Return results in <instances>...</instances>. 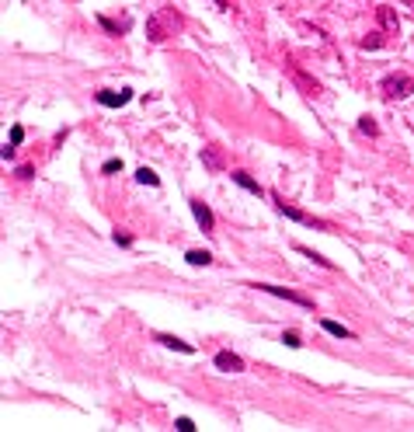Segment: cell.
<instances>
[{"label":"cell","instance_id":"6da1fadb","mask_svg":"<svg viewBox=\"0 0 414 432\" xmlns=\"http://www.w3.org/2000/svg\"><path fill=\"white\" fill-rule=\"evenodd\" d=\"M174 28H181V18H177L174 11L150 14V18H146V39H150V42H164L167 35H174Z\"/></svg>","mask_w":414,"mask_h":432},{"label":"cell","instance_id":"7a4b0ae2","mask_svg":"<svg viewBox=\"0 0 414 432\" xmlns=\"http://www.w3.org/2000/svg\"><path fill=\"white\" fill-rule=\"evenodd\" d=\"M272 199H275V209L286 216V220H293V223H303V227H314V230H331V223H327V220H317L314 213H303V209L289 206L286 199H278V196H272Z\"/></svg>","mask_w":414,"mask_h":432},{"label":"cell","instance_id":"3957f363","mask_svg":"<svg viewBox=\"0 0 414 432\" xmlns=\"http://www.w3.org/2000/svg\"><path fill=\"white\" fill-rule=\"evenodd\" d=\"M379 87H383V98H390V101H394V98H407V94L414 91V77H407V74H394V77L383 80Z\"/></svg>","mask_w":414,"mask_h":432},{"label":"cell","instance_id":"277c9868","mask_svg":"<svg viewBox=\"0 0 414 432\" xmlns=\"http://www.w3.org/2000/svg\"><path fill=\"white\" fill-rule=\"evenodd\" d=\"M254 290H261V293H272L278 296V300H289V303H299V307H314V300L310 296H303V293H293V290H286V286H272V282H254Z\"/></svg>","mask_w":414,"mask_h":432},{"label":"cell","instance_id":"5b68a950","mask_svg":"<svg viewBox=\"0 0 414 432\" xmlns=\"http://www.w3.org/2000/svg\"><path fill=\"white\" fill-rule=\"evenodd\" d=\"M192 213H195L202 234H216V216H213V209H209L202 199H192Z\"/></svg>","mask_w":414,"mask_h":432},{"label":"cell","instance_id":"8992f818","mask_svg":"<svg viewBox=\"0 0 414 432\" xmlns=\"http://www.w3.org/2000/svg\"><path fill=\"white\" fill-rule=\"evenodd\" d=\"M94 98H98V105H105V108H122L125 101H133V91H129V87H122V91H108V87H101Z\"/></svg>","mask_w":414,"mask_h":432},{"label":"cell","instance_id":"52a82bcc","mask_svg":"<svg viewBox=\"0 0 414 432\" xmlns=\"http://www.w3.org/2000/svg\"><path fill=\"white\" fill-rule=\"evenodd\" d=\"M213 363H216V370H226V373H240V370H244V359H240L237 352H226V349L216 352Z\"/></svg>","mask_w":414,"mask_h":432},{"label":"cell","instance_id":"ba28073f","mask_svg":"<svg viewBox=\"0 0 414 432\" xmlns=\"http://www.w3.org/2000/svg\"><path fill=\"white\" fill-rule=\"evenodd\" d=\"M160 345H167V349H174V352H185V355H192L195 352V345L192 342H181V338H174V334H153Z\"/></svg>","mask_w":414,"mask_h":432},{"label":"cell","instance_id":"9c48e42d","mask_svg":"<svg viewBox=\"0 0 414 432\" xmlns=\"http://www.w3.org/2000/svg\"><path fill=\"white\" fill-rule=\"evenodd\" d=\"M230 178H234L240 188H247V192H254V196H265V188H261V185H257V181L247 175V171H230Z\"/></svg>","mask_w":414,"mask_h":432},{"label":"cell","instance_id":"30bf717a","mask_svg":"<svg viewBox=\"0 0 414 432\" xmlns=\"http://www.w3.org/2000/svg\"><path fill=\"white\" fill-rule=\"evenodd\" d=\"M296 251H299V255H303V258H310L314 265H320V269H327V272H334V261H331V258H324V255H320V251H314V248H303V244H299Z\"/></svg>","mask_w":414,"mask_h":432},{"label":"cell","instance_id":"8fae6325","mask_svg":"<svg viewBox=\"0 0 414 432\" xmlns=\"http://www.w3.org/2000/svg\"><path fill=\"white\" fill-rule=\"evenodd\" d=\"M202 164H205L209 171H223V157H219L216 147H202Z\"/></svg>","mask_w":414,"mask_h":432},{"label":"cell","instance_id":"7c38bea8","mask_svg":"<svg viewBox=\"0 0 414 432\" xmlns=\"http://www.w3.org/2000/svg\"><path fill=\"white\" fill-rule=\"evenodd\" d=\"M293 80L299 84V87H303V94H314V98L320 94V84H317V80H310L306 74H303V70H293Z\"/></svg>","mask_w":414,"mask_h":432},{"label":"cell","instance_id":"4fadbf2b","mask_svg":"<svg viewBox=\"0 0 414 432\" xmlns=\"http://www.w3.org/2000/svg\"><path fill=\"white\" fill-rule=\"evenodd\" d=\"M320 324H324V331H327V334H334V338H355V331H348L345 324H338V321H331V317H324Z\"/></svg>","mask_w":414,"mask_h":432},{"label":"cell","instance_id":"5bb4252c","mask_svg":"<svg viewBox=\"0 0 414 432\" xmlns=\"http://www.w3.org/2000/svg\"><path fill=\"white\" fill-rule=\"evenodd\" d=\"M136 181H139V185H150V188H157V185H160V175H153L150 167H139V171H136Z\"/></svg>","mask_w":414,"mask_h":432},{"label":"cell","instance_id":"9a60e30c","mask_svg":"<svg viewBox=\"0 0 414 432\" xmlns=\"http://www.w3.org/2000/svg\"><path fill=\"white\" fill-rule=\"evenodd\" d=\"M185 258H188V265H202V269L213 261V255H209V251H198V248H195V251H188Z\"/></svg>","mask_w":414,"mask_h":432},{"label":"cell","instance_id":"2e32d148","mask_svg":"<svg viewBox=\"0 0 414 432\" xmlns=\"http://www.w3.org/2000/svg\"><path fill=\"white\" fill-rule=\"evenodd\" d=\"M379 21H383V25H386V28H400V25H397V18H394V11H390V7H379Z\"/></svg>","mask_w":414,"mask_h":432},{"label":"cell","instance_id":"e0dca14e","mask_svg":"<svg viewBox=\"0 0 414 432\" xmlns=\"http://www.w3.org/2000/svg\"><path fill=\"white\" fill-rule=\"evenodd\" d=\"M358 129H362V133H369V136H376V133H379V126H376V122H373L369 115H362V118H358Z\"/></svg>","mask_w":414,"mask_h":432},{"label":"cell","instance_id":"ac0fdd59","mask_svg":"<svg viewBox=\"0 0 414 432\" xmlns=\"http://www.w3.org/2000/svg\"><path fill=\"white\" fill-rule=\"evenodd\" d=\"M379 45H383V35H379V32H373V35L362 39V49H379Z\"/></svg>","mask_w":414,"mask_h":432},{"label":"cell","instance_id":"d6986e66","mask_svg":"<svg viewBox=\"0 0 414 432\" xmlns=\"http://www.w3.org/2000/svg\"><path fill=\"white\" fill-rule=\"evenodd\" d=\"M115 171H122V160H118V157H112V160L101 164V175H115Z\"/></svg>","mask_w":414,"mask_h":432},{"label":"cell","instance_id":"ffe728a7","mask_svg":"<svg viewBox=\"0 0 414 432\" xmlns=\"http://www.w3.org/2000/svg\"><path fill=\"white\" fill-rule=\"evenodd\" d=\"M282 342H286L289 349H299V345H303V342H299V334H296V331H286V334H282Z\"/></svg>","mask_w":414,"mask_h":432},{"label":"cell","instance_id":"44dd1931","mask_svg":"<svg viewBox=\"0 0 414 432\" xmlns=\"http://www.w3.org/2000/svg\"><path fill=\"white\" fill-rule=\"evenodd\" d=\"M112 241H115L118 248H129V244H133V237H129V234H122V230H115V234H112Z\"/></svg>","mask_w":414,"mask_h":432},{"label":"cell","instance_id":"7402d4cb","mask_svg":"<svg viewBox=\"0 0 414 432\" xmlns=\"http://www.w3.org/2000/svg\"><path fill=\"white\" fill-rule=\"evenodd\" d=\"M174 429H181V432H192V429H195V422L181 415V418H177V422H174Z\"/></svg>","mask_w":414,"mask_h":432},{"label":"cell","instance_id":"603a6c76","mask_svg":"<svg viewBox=\"0 0 414 432\" xmlns=\"http://www.w3.org/2000/svg\"><path fill=\"white\" fill-rule=\"evenodd\" d=\"M21 139H24V129H21V126H14V129H11V143H14V147H18Z\"/></svg>","mask_w":414,"mask_h":432},{"label":"cell","instance_id":"cb8c5ba5","mask_svg":"<svg viewBox=\"0 0 414 432\" xmlns=\"http://www.w3.org/2000/svg\"><path fill=\"white\" fill-rule=\"evenodd\" d=\"M0 157H4V160H14V143H11V147H4V150H0Z\"/></svg>","mask_w":414,"mask_h":432},{"label":"cell","instance_id":"d4e9b609","mask_svg":"<svg viewBox=\"0 0 414 432\" xmlns=\"http://www.w3.org/2000/svg\"><path fill=\"white\" fill-rule=\"evenodd\" d=\"M216 7H230V4H226V0H216Z\"/></svg>","mask_w":414,"mask_h":432}]
</instances>
